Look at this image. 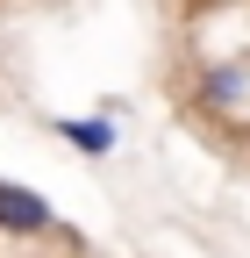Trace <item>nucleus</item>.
I'll return each mask as SVG.
<instances>
[{
    "label": "nucleus",
    "mask_w": 250,
    "mask_h": 258,
    "mask_svg": "<svg viewBox=\"0 0 250 258\" xmlns=\"http://www.w3.org/2000/svg\"><path fill=\"white\" fill-rule=\"evenodd\" d=\"M50 129H57L79 158H107V151H114V115H57Z\"/></svg>",
    "instance_id": "7ed1b4c3"
},
{
    "label": "nucleus",
    "mask_w": 250,
    "mask_h": 258,
    "mask_svg": "<svg viewBox=\"0 0 250 258\" xmlns=\"http://www.w3.org/2000/svg\"><path fill=\"white\" fill-rule=\"evenodd\" d=\"M193 101H200L207 115H236V108L250 101V72H243V64H200Z\"/></svg>",
    "instance_id": "f03ea898"
},
{
    "label": "nucleus",
    "mask_w": 250,
    "mask_h": 258,
    "mask_svg": "<svg viewBox=\"0 0 250 258\" xmlns=\"http://www.w3.org/2000/svg\"><path fill=\"white\" fill-rule=\"evenodd\" d=\"M43 230H57V208L43 201L36 186L0 179V237H43Z\"/></svg>",
    "instance_id": "f257e3e1"
}]
</instances>
